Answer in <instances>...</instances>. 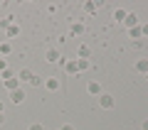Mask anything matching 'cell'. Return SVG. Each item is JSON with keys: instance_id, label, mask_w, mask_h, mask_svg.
<instances>
[{"instance_id": "6da1fadb", "label": "cell", "mask_w": 148, "mask_h": 130, "mask_svg": "<svg viewBox=\"0 0 148 130\" xmlns=\"http://www.w3.org/2000/svg\"><path fill=\"white\" fill-rule=\"evenodd\" d=\"M45 57H47L49 64H67V59L59 54V49H47V54H45Z\"/></svg>"}, {"instance_id": "7a4b0ae2", "label": "cell", "mask_w": 148, "mask_h": 130, "mask_svg": "<svg viewBox=\"0 0 148 130\" xmlns=\"http://www.w3.org/2000/svg\"><path fill=\"white\" fill-rule=\"evenodd\" d=\"M99 108L111 110V108H114V96H109V93H101V96H99Z\"/></svg>"}, {"instance_id": "3957f363", "label": "cell", "mask_w": 148, "mask_h": 130, "mask_svg": "<svg viewBox=\"0 0 148 130\" xmlns=\"http://www.w3.org/2000/svg\"><path fill=\"white\" fill-rule=\"evenodd\" d=\"M123 25H126L128 30H131V27H138V25H141V22H138V15H136V12H126V20H123Z\"/></svg>"}, {"instance_id": "277c9868", "label": "cell", "mask_w": 148, "mask_h": 130, "mask_svg": "<svg viewBox=\"0 0 148 130\" xmlns=\"http://www.w3.org/2000/svg\"><path fill=\"white\" fill-rule=\"evenodd\" d=\"M45 89H47V91H59V79L57 76H49L47 81H45Z\"/></svg>"}, {"instance_id": "5b68a950", "label": "cell", "mask_w": 148, "mask_h": 130, "mask_svg": "<svg viewBox=\"0 0 148 130\" xmlns=\"http://www.w3.org/2000/svg\"><path fill=\"white\" fill-rule=\"evenodd\" d=\"M10 101H12V103H15V106H20L22 101H25V91H22V89L12 91V93H10Z\"/></svg>"}, {"instance_id": "8992f818", "label": "cell", "mask_w": 148, "mask_h": 130, "mask_svg": "<svg viewBox=\"0 0 148 130\" xmlns=\"http://www.w3.org/2000/svg\"><path fill=\"white\" fill-rule=\"evenodd\" d=\"M3 83H5V89L10 91V93L20 89V79H17V76H15V79H8V81H3Z\"/></svg>"}, {"instance_id": "52a82bcc", "label": "cell", "mask_w": 148, "mask_h": 130, "mask_svg": "<svg viewBox=\"0 0 148 130\" xmlns=\"http://www.w3.org/2000/svg\"><path fill=\"white\" fill-rule=\"evenodd\" d=\"M86 91H89L91 96H101V86H99V81H89V83H86Z\"/></svg>"}, {"instance_id": "ba28073f", "label": "cell", "mask_w": 148, "mask_h": 130, "mask_svg": "<svg viewBox=\"0 0 148 130\" xmlns=\"http://www.w3.org/2000/svg\"><path fill=\"white\" fill-rule=\"evenodd\" d=\"M77 57H79V59H89V57H91V49L86 47V44H79V49H77Z\"/></svg>"}, {"instance_id": "9c48e42d", "label": "cell", "mask_w": 148, "mask_h": 130, "mask_svg": "<svg viewBox=\"0 0 148 130\" xmlns=\"http://www.w3.org/2000/svg\"><path fill=\"white\" fill-rule=\"evenodd\" d=\"M64 69H67V74H79V66H77V59H69V62L64 64Z\"/></svg>"}, {"instance_id": "30bf717a", "label": "cell", "mask_w": 148, "mask_h": 130, "mask_svg": "<svg viewBox=\"0 0 148 130\" xmlns=\"http://www.w3.org/2000/svg\"><path fill=\"white\" fill-rule=\"evenodd\" d=\"M136 71L138 74H148V59H138L136 62Z\"/></svg>"}, {"instance_id": "8fae6325", "label": "cell", "mask_w": 148, "mask_h": 130, "mask_svg": "<svg viewBox=\"0 0 148 130\" xmlns=\"http://www.w3.org/2000/svg\"><path fill=\"white\" fill-rule=\"evenodd\" d=\"M12 52V44L10 42H0V57H8Z\"/></svg>"}, {"instance_id": "7c38bea8", "label": "cell", "mask_w": 148, "mask_h": 130, "mask_svg": "<svg viewBox=\"0 0 148 130\" xmlns=\"http://www.w3.org/2000/svg\"><path fill=\"white\" fill-rule=\"evenodd\" d=\"M5 35L10 37V39H12V37H17V35H20V25H17V22H15V25H10V27L5 30Z\"/></svg>"}, {"instance_id": "4fadbf2b", "label": "cell", "mask_w": 148, "mask_h": 130, "mask_svg": "<svg viewBox=\"0 0 148 130\" xmlns=\"http://www.w3.org/2000/svg\"><path fill=\"white\" fill-rule=\"evenodd\" d=\"M84 30H86L84 22H74L72 25V35H84Z\"/></svg>"}, {"instance_id": "5bb4252c", "label": "cell", "mask_w": 148, "mask_h": 130, "mask_svg": "<svg viewBox=\"0 0 148 130\" xmlns=\"http://www.w3.org/2000/svg\"><path fill=\"white\" fill-rule=\"evenodd\" d=\"M10 25H15V17H12V15H8V17H3V20H0V27H3V30H8Z\"/></svg>"}, {"instance_id": "9a60e30c", "label": "cell", "mask_w": 148, "mask_h": 130, "mask_svg": "<svg viewBox=\"0 0 148 130\" xmlns=\"http://www.w3.org/2000/svg\"><path fill=\"white\" fill-rule=\"evenodd\" d=\"M114 20H116V22H123V20H126V10L116 7V10H114Z\"/></svg>"}, {"instance_id": "2e32d148", "label": "cell", "mask_w": 148, "mask_h": 130, "mask_svg": "<svg viewBox=\"0 0 148 130\" xmlns=\"http://www.w3.org/2000/svg\"><path fill=\"white\" fill-rule=\"evenodd\" d=\"M77 66H79V71H86V69H91V62L89 59H77Z\"/></svg>"}, {"instance_id": "e0dca14e", "label": "cell", "mask_w": 148, "mask_h": 130, "mask_svg": "<svg viewBox=\"0 0 148 130\" xmlns=\"http://www.w3.org/2000/svg\"><path fill=\"white\" fill-rule=\"evenodd\" d=\"M17 79H20V81H30V79H32V71H30V69H20Z\"/></svg>"}, {"instance_id": "ac0fdd59", "label": "cell", "mask_w": 148, "mask_h": 130, "mask_svg": "<svg viewBox=\"0 0 148 130\" xmlns=\"http://www.w3.org/2000/svg\"><path fill=\"white\" fill-rule=\"evenodd\" d=\"M128 37H131V39H138V37H141V27H131V30H128Z\"/></svg>"}, {"instance_id": "d6986e66", "label": "cell", "mask_w": 148, "mask_h": 130, "mask_svg": "<svg viewBox=\"0 0 148 130\" xmlns=\"http://www.w3.org/2000/svg\"><path fill=\"white\" fill-rule=\"evenodd\" d=\"M0 76H3V81H8V79H15V74H12V71H10V69H5V71L0 74Z\"/></svg>"}, {"instance_id": "ffe728a7", "label": "cell", "mask_w": 148, "mask_h": 130, "mask_svg": "<svg viewBox=\"0 0 148 130\" xmlns=\"http://www.w3.org/2000/svg\"><path fill=\"white\" fill-rule=\"evenodd\" d=\"M30 83H32V86H40V83H42V79H40V76H35V74H32V79H30Z\"/></svg>"}, {"instance_id": "44dd1931", "label": "cell", "mask_w": 148, "mask_h": 130, "mask_svg": "<svg viewBox=\"0 0 148 130\" xmlns=\"http://www.w3.org/2000/svg\"><path fill=\"white\" fill-rule=\"evenodd\" d=\"M84 10H86V12H94V10H96V3H86Z\"/></svg>"}, {"instance_id": "7402d4cb", "label": "cell", "mask_w": 148, "mask_h": 130, "mask_svg": "<svg viewBox=\"0 0 148 130\" xmlns=\"http://www.w3.org/2000/svg\"><path fill=\"white\" fill-rule=\"evenodd\" d=\"M141 27V37H148V25H138Z\"/></svg>"}, {"instance_id": "603a6c76", "label": "cell", "mask_w": 148, "mask_h": 130, "mask_svg": "<svg viewBox=\"0 0 148 130\" xmlns=\"http://www.w3.org/2000/svg\"><path fill=\"white\" fill-rule=\"evenodd\" d=\"M5 69H8V62H5V59H0V74L5 71Z\"/></svg>"}, {"instance_id": "cb8c5ba5", "label": "cell", "mask_w": 148, "mask_h": 130, "mask_svg": "<svg viewBox=\"0 0 148 130\" xmlns=\"http://www.w3.org/2000/svg\"><path fill=\"white\" fill-rule=\"evenodd\" d=\"M30 130H45V128H42L40 123H32V125H30Z\"/></svg>"}, {"instance_id": "d4e9b609", "label": "cell", "mask_w": 148, "mask_h": 130, "mask_svg": "<svg viewBox=\"0 0 148 130\" xmlns=\"http://www.w3.org/2000/svg\"><path fill=\"white\" fill-rule=\"evenodd\" d=\"M59 130H74V125H69V123H67V125H62Z\"/></svg>"}, {"instance_id": "484cf974", "label": "cell", "mask_w": 148, "mask_h": 130, "mask_svg": "<svg viewBox=\"0 0 148 130\" xmlns=\"http://www.w3.org/2000/svg\"><path fill=\"white\" fill-rule=\"evenodd\" d=\"M3 110H5V103H3V101H0V113H3Z\"/></svg>"}, {"instance_id": "4316f807", "label": "cell", "mask_w": 148, "mask_h": 130, "mask_svg": "<svg viewBox=\"0 0 148 130\" xmlns=\"http://www.w3.org/2000/svg\"><path fill=\"white\" fill-rule=\"evenodd\" d=\"M143 130H148V120H143Z\"/></svg>"}, {"instance_id": "83f0119b", "label": "cell", "mask_w": 148, "mask_h": 130, "mask_svg": "<svg viewBox=\"0 0 148 130\" xmlns=\"http://www.w3.org/2000/svg\"><path fill=\"white\" fill-rule=\"evenodd\" d=\"M3 123H5V118H3V113H0V125H3Z\"/></svg>"}, {"instance_id": "f1b7e54d", "label": "cell", "mask_w": 148, "mask_h": 130, "mask_svg": "<svg viewBox=\"0 0 148 130\" xmlns=\"http://www.w3.org/2000/svg\"><path fill=\"white\" fill-rule=\"evenodd\" d=\"M0 81H3V76H0Z\"/></svg>"}, {"instance_id": "f546056e", "label": "cell", "mask_w": 148, "mask_h": 130, "mask_svg": "<svg viewBox=\"0 0 148 130\" xmlns=\"http://www.w3.org/2000/svg\"><path fill=\"white\" fill-rule=\"evenodd\" d=\"M146 79H148V74H146Z\"/></svg>"}]
</instances>
